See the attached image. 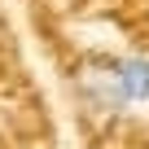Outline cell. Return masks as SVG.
<instances>
[{
    "label": "cell",
    "mask_w": 149,
    "mask_h": 149,
    "mask_svg": "<svg viewBox=\"0 0 149 149\" xmlns=\"http://www.w3.org/2000/svg\"><path fill=\"white\" fill-rule=\"evenodd\" d=\"M110 92L118 114L149 105V53H127V57H110Z\"/></svg>",
    "instance_id": "1"
}]
</instances>
